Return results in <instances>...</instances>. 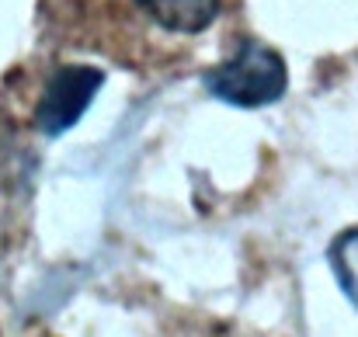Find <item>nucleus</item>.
I'll list each match as a JSON object with an SVG mask.
<instances>
[{
  "instance_id": "1",
  "label": "nucleus",
  "mask_w": 358,
  "mask_h": 337,
  "mask_svg": "<svg viewBox=\"0 0 358 337\" xmlns=\"http://www.w3.org/2000/svg\"><path fill=\"white\" fill-rule=\"evenodd\" d=\"M206 91L234 108H268L289 91V66L264 42H240L234 56L206 73Z\"/></svg>"
},
{
  "instance_id": "2",
  "label": "nucleus",
  "mask_w": 358,
  "mask_h": 337,
  "mask_svg": "<svg viewBox=\"0 0 358 337\" xmlns=\"http://www.w3.org/2000/svg\"><path fill=\"white\" fill-rule=\"evenodd\" d=\"M105 87V73L98 66H59L49 84L45 94L35 108V125L45 136H63L70 132L91 108L94 94Z\"/></svg>"
},
{
  "instance_id": "3",
  "label": "nucleus",
  "mask_w": 358,
  "mask_h": 337,
  "mask_svg": "<svg viewBox=\"0 0 358 337\" xmlns=\"http://www.w3.org/2000/svg\"><path fill=\"white\" fill-rule=\"evenodd\" d=\"M136 3L150 21H157L164 31H174V35L206 31L220 17V7H223V0H136Z\"/></svg>"
},
{
  "instance_id": "4",
  "label": "nucleus",
  "mask_w": 358,
  "mask_h": 337,
  "mask_svg": "<svg viewBox=\"0 0 358 337\" xmlns=\"http://www.w3.org/2000/svg\"><path fill=\"white\" fill-rule=\"evenodd\" d=\"M327 261H331V271H334L341 292L352 299V306L358 310V226L355 229H345V233L331 243Z\"/></svg>"
}]
</instances>
